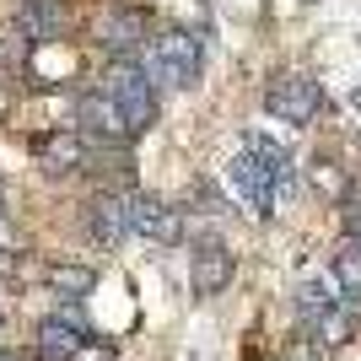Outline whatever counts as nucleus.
I'll return each mask as SVG.
<instances>
[{"instance_id": "nucleus-1", "label": "nucleus", "mask_w": 361, "mask_h": 361, "mask_svg": "<svg viewBox=\"0 0 361 361\" xmlns=\"http://www.w3.org/2000/svg\"><path fill=\"white\" fill-rule=\"evenodd\" d=\"M226 178H232V189L243 195L248 211L270 216L275 200L291 189V157L275 146V140H264V135H243V151L232 157Z\"/></svg>"}, {"instance_id": "nucleus-2", "label": "nucleus", "mask_w": 361, "mask_h": 361, "mask_svg": "<svg viewBox=\"0 0 361 361\" xmlns=\"http://www.w3.org/2000/svg\"><path fill=\"white\" fill-rule=\"evenodd\" d=\"M140 71L151 75V87H195L200 71H205V49L189 27H167L157 38H146Z\"/></svg>"}, {"instance_id": "nucleus-3", "label": "nucleus", "mask_w": 361, "mask_h": 361, "mask_svg": "<svg viewBox=\"0 0 361 361\" xmlns=\"http://www.w3.org/2000/svg\"><path fill=\"white\" fill-rule=\"evenodd\" d=\"M97 92L119 108V119L130 124V135H140V130L157 124V87H151V75L140 71V60H108Z\"/></svg>"}, {"instance_id": "nucleus-4", "label": "nucleus", "mask_w": 361, "mask_h": 361, "mask_svg": "<svg viewBox=\"0 0 361 361\" xmlns=\"http://www.w3.org/2000/svg\"><path fill=\"white\" fill-rule=\"evenodd\" d=\"M146 38H151V16H146V6H130V0L103 6L97 22H92V44L108 49V60H140Z\"/></svg>"}, {"instance_id": "nucleus-5", "label": "nucleus", "mask_w": 361, "mask_h": 361, "mask_svg": "<svg viewBox=\"0 0 361 361\" xmlns=\"http://www.w3.org/2000/svg\"><path fill=\"white\" fill-rule=\"evenodd\" d=\"M264 108H270L281 124H313L318 114H324V87H318L313 75H302V71H286V75H275L270 87H264Z\"/></svg>"}, {"instance_id": "nucleus-6", "label": "nucleus", "mask_w": 361, "mask_h": 361, "mask_svg": "<svg viewBox=\"0 0 361 361\" xmlns=\"http://www.w3.org/2000/svg\"><path fill=\"white\" fill-rule=\"evenodd\" d=\"M124 221L135 238H151V243H183V211L178 205H167L162 195H151V189H124Z\"/></svg>"}, {"instance_id": "nucleus-7", "label": "nucleus", "mask_w": 361, "mask_h": 361, "mask_svg": "<svg viewBox=\"0 0 361 361\" xmlns=\"http://www.w3.org/2000/svg\"><path fill=\"white\" fill-rule=\"evenodd\" d=\"M232 270H238V259L221 238H195V248H189V291L195 297H221L232 286Z\"/></svg>"}, {"instance_id": "nucleus-8", "label": "nucleus", "mask_w": 361, "mask_h": 361, "mask_svg": "<svg viewBox=\"0 0 361 361\" xmlns=\"http://www.w3.org/2000/svg\"><path fill=\"white\" fill-rule=\"evenodd\" d=\"M75 130L87 140H97V146H130V124L119 119V108L108 103L103 92H81L75 97Z\"/></svg>"}, {"instance_id": "nucleus-9", "label": "nucleus", "mask_w": 361, "mask_h": 361, "mask_svg": "<svg viewBox=\"0 0 361 361\" xmlns=\"http://www.w3.org/2000/svg\"><path fill=\"white\" fill-rule=\"evenodd\" d=\"M81 226H87L92 248H119L130 238V221H124V189H103L81 205Z\"/></svg>"}, {"instance_id": "nucleus-10", "label": "nucleus", "mask_w": 361, "mask_h": 361, "mask_svg": "<svg viewBox=\"0 0 361 361\" xmlns=\"http://www.w3.org/2000/svg\"><path fill=\"white\" fill-rule=\"evenodd\" d=\"M32 162L49 178H65L75 167H87V135L81 130H44V135H32Z\"/></svg>"}, {"instance_id": "nucleus-11", "label": "nucleus", "mask_w": 361, "mask_h": 361, "mask_svg": "<svg viewBox=\"0 0 361 361\" xmlns=\"http://www.w3.org/2000/svg\"><path fill=\"white\" fill-rule=\"evenodd\" d=\"M71 0H22L16 6V32L27 44H60L71 32Z\"/></svg>"}, {"instance_id": "nucleus-12", "label": "nucleus", "mask_w": 361, "mask_h": 361, "mask_svg": "<svg viewBox=\"0 0 361 361\" xmlns=\"http://www.w3.org/2000/svg\"><path fill=\"white\" fill-rule=\"evenodd\" d=\"M87 356V334L60 324V318H44L32 329V361H81Z\"/></svg>"}, {"instance_id": "nucleus-13", "label": "nucleus", "mask_w": 361, "mask_h": 361, "mask_svg": "<svg viewBox=\"0 0 361 361\" xmlns=\"http://www.w3.org/2000/svg\"><path fill=\"white\" fill-rule=\"evenodd\" d=\"M340 307V291H334V281L329 275H307L297 286V313H302V324L313 329V324H324V318Z\"/></svg>"}, {"instance_id": "nucleus-14", "label": "nucleus", "mask_w": 361, "mask_h": 361, "mask_svg": "<svg viewBox=\"0 0 361 361\" xmlns=\"http://www.w3.org/2000/svg\"><path fill=\"white\" fill-rule=\"evenodd\" d=\"M334 291H340V302H350V307H356L361 302V243H340V254H334Z\"/></svg>"}, {"instance_id": "nucleus-15", "label": "nucleus", "mask_w": 361, "mask_h": 361, "mask_svg": "<svg viewBox=\"0 0 361 361\" xmlns=\"http://www.w3.org/2000/svg\"><path fill=\"white\" fill-rule=\"evenodd\" d=\"M44 286L54 297H87L97 286V270L92 264H44Z\"/></svg>"}, {"instance_id": "nucleus-16", "label": "nucleus", "mask_w": 361, "mask_h": 361, "mask_svg": "<svg viewBox=\"0 0 361 361\" xmlns=\"http://www.w3.org/2000/svg\"><path fill=\"white\" fill-rule=\"evenodd\" d=\"M345 238L361 243V200H350V205H345Z\"/></svg>"}, {"instance_id": "nucleus-17", "label": "nucleus", "mask_w": 361, "mask_h": 361, "mask_svg": "<svg viewBox=\"0 0 361 361\" xmlns=\"http://www.w3.org/2000/svg\"><path fill=\"white\" fill-rule=\"evenodd\" d=\"M6 60H11V44H6V38H0V65H6Z\"/></svg>"}, {"instance_id": "nucleus-18", "label": "nucleus", "mask_w": 361, "mask_h": 361, "mask_svg": "<svg viewBox=\"0 0 361 361\" xmlns=\"http://www.w3.org/2000/svg\"><path fill=\"white\" fill-rule=\"evenodd\" d=\"M0 361H22V356H6V350H0Z\"/></svg>"}, {"instance_id": "nucleus-19", "label": "nucleus", "mask_w": 361, "mask_h": 361, "mask_svg": "<svg viewBox=\"0 0 361 361\" xmlns=\"http://www.w3.org/2000/svg\"><path fill=\"white\" fill-rule=\"evenodd\" d=\"M0 334H6V318H0Z\"/></svg>"}]
</instances>
